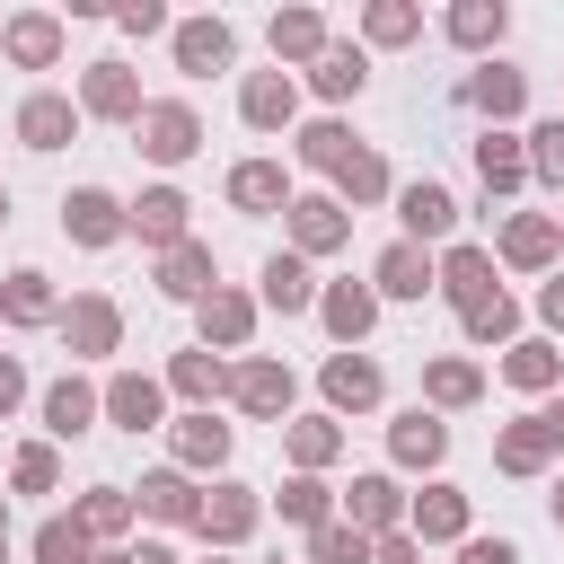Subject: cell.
I'll list each match as a JSON object with an SVG mask.
<instances>
[{"instance_id":"28","label":"cell","mask_w":564,"mask_h":564,"mask_svg":"<svg viewBox=\"0 0 564 564\" xmlns=\"http://www.w3.org/2000/svg\"><path fill=\"white\" fill-rule=\"evenodd\" d=\"M220 194H229V212H247V220H273V212H291V167L282 159H238L229 176H220Z\"/></svg>"},{"instance_id":"52","label":"cell","mask_w":564,"mask_h":564,"mask_svg":"<svg viewBox=\"0 0 564 564\" xmlns=\"http://www.w3.org/2000/svg\"><path fill=\"white\" fill-rule=\"evenodd\" d=\"M26 388H35V379H26V361H18V352H0V423L26 405Z\"/></svg>"},{"instance_id":"53","label":"cell","mask_w":564,"mask_h":564,"mask_svg":"<svg viewBox=\"0 0 564 564\" xmlns=\"http://www.w3.org/2000/svg\"><path fill=\"white\" fill-rule=\"evenodd\" d=\"M370 564H423L414 529H388V538H370Z\"/></svg>"},{"instance_id":"6","label":"cell","mask_w":564,"mask_h":564,"mask_svg":"<svg viewBox=\"0 0 564 564\" xmlns=\"http://www.w3.org/2000/svg\"><path fill=\"white\" fill-rule=\"evenodd\" d=\"M405 529H414L423 555H432V546H467V538H476V494L449 485V476H432V485L405 502Z\"/></svg>"},{"instance_id":"38","label":"cell","mask_w":564,"mask_h":564,"mask_svg":"<svg viewBox=\"0 0 564 564\" xmlns=\"http://www.w3.org/2000/svg\"><path fill=\"white\" fill-rule=\"evenodd\" d=\"M441 35H449L458 53H476V62H494L502 35H511V9H502V0H449V9H441Z\"/></svg>"},{"instance_id":"14","label":"cell","mask_w":564,"mask_h":564,"mask_svg":"<svg viewBox=\"0 0 564 564\" xmlns=\"http://www.w3.org/2000/svg\"><path fill=\"white\" fill-rule=\"evenodd\" d=\"M458 97H467V115H485V132H511V123L529 115V70L494 53V62H476V70H467V88H458Z\"/></svg>"},{"instance_id":"25","label":"cell","mask_w":564,"mask_h":564,"mask_svg":"<svg viewBox=\"0 0 564 564\" xmlns=\"http://www.w3.org/2000/svg\"><path fill=\"white\" fill-rule=\"evenodd\" d=\"M317 291H326V282H317V264H308V256H291V247H273V256L256 264V300H264L273 317H317Z\"/></svg>"},{"instance_id":"19","label":"cell","mask_w":564,"mask_h":564,"mask_svg":"<svg viewBox=\"0 0 564 564\" xmlns=\"http://www.w3.org/2000/svg\"><path fill=\"white\" fill-rule=\"evenodd\" d=\"M150 282H159V300H176V308H203V300L220 291V256H212V238H185V247L150 256Z\"/></svg>"},{"instance_id":"18","label":"cell","mask_w":564,"mask_h":564,"mask_svg":"<svg viewBox=\"0 0 564 564\" xmlns=\"http://www.w3.org/2000/svg\"><path fill=\"white\" fill-rule=\"evenodd\" d=\"M229 449H238V432H229L220 414H176V423H167V467H185V476H203V485L229 476Z\"/></svg>"},{"instance_id":"40","label":"cell","mask_w":564,"mask_h":564,"mask_svg":"<svg viewBox=\"0 0 564 564\" xmlns=\"http://www.w3.org/2000/svg\"><path fill=\"white\" fill-rule=\"evenodd\" d=\"M282 458H291V476H326L335 458H344V423L317 405V414H291L282 423Z\"/></svg>"},{"instance_id":"12","label":"cell","mask_w":564,"mask_h":564,"mask_svg":"<svg viewBox=\"0 0 564 564\" xmlns=\"http://www.w3.org/2000/svg\"><path fill=\"white\" fill-rule=\"evenodd\" d=\"M397 238H414V247H449L458 238V194L441 185V176H405L397 185Z\"/></svg>"},{"instance_id":"58","label":"cell","mask_w":564,"mask_h":564,"mask_svg":"<svg viewBox=\"0 0 564 564\" xmlns=\"http://www.w3.org/2000/svg\"><path fill=\"white\" fill-rule=\"evenodd\" d=\"M546 520H555V529H564V476H555V494H546Z\"/></svg>"},{"instance_id":"15","label":"cell","mask_w":564,"mask_h":564,"mask_svg":"<svg viewBox=\"0 0 564 564\" xmlns=\"http://www.w3.org/2000/svg\"><path fill=\"white\" fill-rule=\"evenodd\" d=\"M282 247L317 264V256L352 247V212H344L335 194H291V212H282Z\"/></svg>"},{"instance_id":"33","label":"cell","mask_w":564,"mask_h":564,"mask_svg":"<svg viewBox=\"0 0 564 564\" xmlns=\"http://www.w3.org/2000/svg\"><path fill=\"white\" fill-rule=\"evenodd\" d=\"M467 159H476V185H485V203H494V212L529 185V141H520V132H476V141H467Z\"/></svg>"},{"instance_id":"63","label":"cell","mask_w":564,"mask_h":564,"mask_svg":"<svg viewBox=\"0 0 564 564\" xmlns=\"http://www.w3.org/2000/svg\"><path fill=\"white\" fill-rule=\"evenodd\" d=\"M0 564H9V538H0Z\"/></svg>"},{"instance_id":"37","label":"cell","mask_w":564,"mask_h":564,"mask_svg":"<svg viewBox=\"0 0 564 564\" xmlns=\"http://www.w3.org/2000/svg\"><path fill=\"white\" fill-rule=\"evenodd\" d=\"M423 405H432V414L485 405V361H476V352H432V361H423Z\"/></svg>"},{"instance_id":"20","label":"cell","mask_w":564,"mask_h":564,"mask_svg":"<svg viewBox=\"0 0 564 564\" xmlns=\"http://www.w3.org/2000/svg\"><path fill=\"white\" fill-rule=\"evenodd\" d=\"M379 308H388V300L370 291V273H361V282L344 273V282H326V291H317V326L335 335V352H361V344H370V326H379Z\"/></svg>"},{"instance_id":"3","label":"cell","mask_w":564,"mask_h":564,"mask_svg":"<svg viewBox=\"0 0 564 564\" xmlns=\"http://www.w3.org/2000/svg\"><path fill=\"white\" fill-rule=\"evenodd\" d=\"M132 150H141L150 167H185V159L203 150V115H194V97H150L141 123H132Z\"/></svg>"},{"instance_id":"8","label":"cell","mask_w":564,"mask_h":564,"mask_svg":"<svg viewBox=\"0 0 564 564\" xmlns=\"http://www.w3.org/2000/svg\"><path fill=\"white\" fill-rule=\"evenodd\" d=\"M53 335L70 344V361H106V352H123V300L115 291H70Z\"/></svg>"},{"instance_id":"9","label":"cell","mask_w":564,"mask_h":564,"mask_svg":"<svg viewBox=\"0 0 564 564\" xmlns=\"http://www.w3.org/2000/svg\"><path fill=\"white\" fill-rule=\"evenodd\" d=\"M441 458H449V414H432L423 397L414 405H397L388 414V467H405V476H441Z\"/></svg>"},{"instance_id":"4","label":"cell","mask_w":564,"mask_h":564,"mask_svg":"<svg viewBox=\"0 0 564 564\" xmlns=\"http://www.w3.org/2000/svg\"><path fill=\"white\" fill-rule=\"evenodd\" d=\"M555 256H564V212H502V229H494V264L502 273H555Z\"/></svg>"},{"instance_id":"26","label":"cell","mask_w":564,"mask_h":564,"mask_svg":"<svg viewBox=\"0 0 564 564\" xmlns=\"http://www.w3.org/2000/svg\"><path fill=\"white\" fill-rule=\"evenodd\" d=\"M300 88H308V97H326V106H352V97L370 88V44H361V35H335V44L300 70Z\"/></svg>"},{"instance_id":"50","label":"cell","mask_w":564,"mask_h":564,"mask_svg":"<svg viewBox=\"0 0 564 564\" xmlns=\"http://www.w3.org/2000/svg\"><path fill=\"white\" fill-rule=\"evenodd\" d=\"M308 564H370V529H352V520H326V529L308 538Z\"/></svg>"},{"instance_id":"60","label":"cell","mask_w":564,"mask_h":564,"mask_svg":"<svg viewBox=\"0 0 564 564\" xmlns=\"http://www.w3.org/2000/svg\"><path fill=\"white\" fill-rule=\"evenodd\" d=\"M0 229H9V185H0Z\"/></svg>"},{"instance_id":"13","label":"cell","mask_w":564,"mask_h":564,"mask_svg":"<svg viewBox=\"0 0 564 564\" xmlns=\"http://www.w3.org/2000/svg\"><path fill=\"white\" fill-rule=\"evenodd\" d=\"M317 397H326V414H335V423H352V414H379V397H388V370H379L370 352H326V361H317Z\"/></svg>"},{"instance_id":"11","label":"cell","mask_w":564,"mask_h":564,"mask_svg":"<svg viewBox=\"0 0 564 564\" xmlns=\"http://www.w3.org/2000/svg\"><path fill=\"white\" fill-rule=\"evenodd\" d=\"M79 123H88V115H79V97H70V88H26L9 132H18V150L53 159V150H70V141H79Z\"/></svg>"},{"instance_id":"32","label":"cell","mask_w":564,"mask_h":564,"mask_svg":"<svg viewBox=\"0 0 564 564\" xmlns=\"http://www.w3.org/2000/svg\"><path fill=\"white\" fill-rule=\"evenodd\" d=\"M0 326H9V335H44V326H62V291H53L44 264H18V273L0 282Z\"/></svg>"},{"instance_id":"30","label":"cell","mask_w":564,"mask_h":564,"mask_svg":"<svg viewBox=\"0 0 564 564\" xmlns=\"http://www.w3.org/2000/svg\"><path fill=\"white\" fill-rule=\"evenodd\" d=\"M159 379H167V397H176L185 414H212V405L229 397V361H220L212 344H185V352H167V370H159Z\"/></svg>"},{"instance_id":"35","label":"cell","mask_w":564,"mask_h":564,"mask_svg":"<svg viewBox=\"0 0 564 564\" xmlns=\"http://www.w3.org/2000/svg\"><path fill=\"white\" fill-rule=\"evenodd\" d=\"M494 370H502V388H520V397H564V344H546V335H520L511 352H494Z\"/></svg>"},{"instance_id":"10","label":"cell","mask_w":564,"mask_h":564,"mask_svg":"<svg viewBox=\"0 0 564 564\" xmlns=\"http://www.w3.org/2000/svg\"><path fill=\"white\" fill-rule=\"evenodd\" d=\"M62 53H70V18H62V9H9V18H0V62H18V70H62Z\"/></svg>"},{"instance_id":"5","label":"cell","mask_w":564,"mask_h":564,"mask_svg":"<svg viewBox=\"0 0 564 564\" xmlns=\"http://www.w3.org/2000/svg\"><path fill=\"white\" fill-rule=\"evenodd\" d=\"M256 529H264V494H256V485H238V476L203 485V520H194V538H203L212 555H238Z\"/></svg>"},{"instance_id":"1","label":"cell","mask_w":564,"mask_h":564,"mask_svg":"<svg viewBox=\"0 0 564 564\" xmlns=\"http://www.w3.org/2000/svg\"><path fill=\"white\" fill-rule=\"evenodd\" d=\"M229 405L282 432V423L300 414V379H291V361H282V352H247V361H229Z\"/></svg>"},{"instance_id":"45","label":"cell","mask_w":564,"mask_h":564,"mask_svg":"<svg viewBox=\"0 0 564 564\" xmlns=\"http://www.w3.org/2000/svg\"><path fill=\"white\" fill-rule=\"evenodd\" d=\"M26 555L35 564H97V538L79 529V511H44L35 538H26Z\"/></svg>"},{"instance_id":"21","label":"cell","mask_w":564,"mask_h":564,"mask_svg":"<svg viewBox=\"0 0 564 564\" xmlns=\"http://www.w3.org/2000/svg\"><path fill=\"white\" fill-rule=\"evenodd\" d=\"M97 388H106V423H115V432H132V441H141V432H167V379H150V370H106Z\"/></svg>"},{"instance_id":"2","label":"cell","mask_w":564,"mask_h":564,"mask_svg":"<svg viewBox=\"0 0 564 564\" xmlns=\"http://www.w3.org/2000/svg\"><path fill=\"white\" fill-rule=\"evenodd\" d=\"M70 97H79V115H88V123H123V132H132V123H141V106H150V97H141V70H132L123 53H97V62L79 70V88H70Z\"/></svg>"},{"instance_id":"34","label":"cell","mask_w":564,"mask_h":564,"mask_svg":"<svg viewBox=\"0 0 564 564\" xmlns=\"http://www.w3.org/2000/svg\"><path fill=\"white\" fill-rule=\"evenodd\" d=\"M494 273H502V264H494V247H476V238H449V247H441V300H449L458 317H467L476 300H494V291H502Z\"/></svg>"},{"instance_id":"43","label":"cell","mask_w":564,"mask_h":564,"mask_svg":"<svg viewBox=\"0 0 564 564\" xmlns=\"http://www.w3.org/2000/svg\"><path fill=\"white\" fill-rule=\"evenodd\" d=\"M494 467H502V476H546V467H555V441H546L538 405H529V414H511V423L494 432Z\"/></svg>"},{"instance_id":"56","label":"cell","mask_w":564,"mask_h":564,"mask_svg":"<svg viewBox=\"0 0 564 564\" xmlns=\"http://www.w3.org/2000/svg\"><path fill=\"white\" fill-rule=\"evenodd\" d=\"M538 423H546V441H555V458H564V397H546V405H538Z\"/></svg>"},{"instance_id":"24","label":"cell","mask_w":564,"mask_h":564,"mask_svg":"<svg viewBox=\"0 0 564 564\" xmlns=\"http://www.w3.org/2000/svg\"><path fill=\"white\" fill-rule=\"evenodd\" d=\"M132 238H141L150 256L185 247V238H194V203H185V185H167V176L141 185V194H132Z\"/></svg>"},{"instance_id":"48","label":"cell","mask_w":564,"mask_h":564,"mask_svg":"<svg viewBox=\"0 0 564 564\" xmlns=\"http://www.w3.org/2000/svg\"><path fill=\"white\" fill-rule=\"evenodd\" d=\"M9 494H62V449L53 441H18L9 449Z\"/></svg>"},{"instance_id":"51","label":"cell","mask_w":564,"mask_h":564,"mask_svg":"<svg viewBox=\"0 0 564 564\" xmlns=\"http://www.w3.org/2000/svg\"><path fill=\"white\" fill-rule=\"evenodd\" d=\"M115 26H123L132 44H150V35H176V18H167L159 0H123V9H115Z\"/></svg>"},{"instance_id":"55","label":"cell","mask_w":564,"mask_h":564,"mask_svg":"<svg viewBox=\"0 0 564 564\" xmlns=\"http://www.w3.org/2000/svg\"><path fill=\"white\" fill-rule=\"evenodd\" d=\"M449 564H520V546H511V538H467Z\"/></svg>"},{"instance_id":"44","label":"cell","mask_w":564,"mask_h":564,"mask_svg":"<svg viewBox=\"0 0 564 564\" xmlns=\"http://www.w3.org/2000/svg\"><path fill=\"white\" fill-rule=\"evenodd\" d=\"M70 511H79V529H88L97 546H123V538H132V520H141L132 485H88V494H79Z\"/></svg>"},{"instance_id":"27","label":"cell","mask_w":564,"mask_h":564,"mask_svg":"<svg viewBox=\"0 0 564 564\" xmlns=\"http://www.w3.org/2000/svg\"><path fill=\"white\" fill-rule=\"evenodd\" d=\"M238 123L247 132H300V79L291 70H247L238 79Z\"/></svg>"},{"instance_id":"41","label":"cell","mask_w":564,"mask_h":564,"mask_svg":"<svg viewBox=\"0 0 564 564\" xmlns=\"http://www.w3.org/2000/svg\"><path fill=\"white\" fill-rule=\"evenodd\" d=\"M273 511H282V529H326V520H344V485H326V476H282V494H264Z\"/></svg>"},{"instance_id":"59","label":"cell","mask_w":564,"mask_h":564,"mask_svg":"<svg viewBox=\"0 0 564 564\" xmlns=\"http://www.w3.org/2000/svg\"><path fill=\"white\" fill-rule=\"evenodd\" d=\"M97 564H132V546H97Z\"/></svg>"},{"instance_id":"61","label":"cell","mask_w":564,"mask_h":564,"mask_svg":"<svg viewBox=\"0 0 564 564\" xmlns=\"http://www.w3.org/2000/svg\"><path fill=\"white\" fill-rule=\"evenodd\" d=\"M0 538H9V494H0Z\"/></svg>"},{"instance_id":"39","label":"cell","mask_w":564,"mask_h":564,"mask_svg":"<svg viewBox=\"0 0 564 564\" xmlns=\"http://www.w3.org/2000/svg\"><path fill=\"white\" fill-rule=\"evenodd\" d=\"M352 150H361V141H352V123H344V115H308V123L291 132V167H308V176H326V185L344 176V159H352Z\"/></svg>"},{"instance_id":"46","label":"cell","mask_w":564,"mask_h":564,"mask_svg":"<svg viewBox=\"0 0 564 564\" xmlns=\"http://www.w3.org/2000/svg\"><path fill=\"white\" fill-rule=\"evenodd\" d=\"M361 44H370V53L423 44V9H414V0H361Z\"/></svg>"},{"instance_id":"47","label":"cell","mask_w":564,"mask_h":564,"mask_svg":"<svg viewBox=\"0 0 564 564\" xmlns=\"http://www.w3.org/2000/svg\"><path fill=\"white\" fill-rule=\"evenodd\" d=\"M458 335H467V344H494V352H511V344H520V300H511V291L476 300V308L458 317Z\"/></svg>"},{"instance_id":"7","label":"cell","mask_w":564,"mask_h":564,"mask_svg":"<svg viewBox=\"0 0 564 564\" xmlns=\"http://www.w3.org/2000/svg\"><path fill=\"white\" fill-rule=\"evenodd\" d=\"M62 238L88 247V256H106V247L132 238V203L106 194V185H70V194H62Z\"/></svg>"},{"instance_id":"57","label":"cell","mask_w":564,"mask_h":564,"mask_svg":"<svg viewBox=\"0 0 564 564\" xmlns=\"http://www.w3.org/2000/svg\"><path fill=\"white\" fill-rule=\"evenodd\" d=\"M132 564H185V555H176L167 538H141V546H132Z\"/></svg>"},{"instance_id":"31","label":"cell","mask_w":564,"mask_h":564,"mask_svg":"<svg viewBox=\"0 0 564 564\" xmlns=\"http://www.w3.org/2000/svg\"><path fill=\"white\" fill-rule=\"evenodd\" d=\"M405 485H397V467H361L352 485H344V520L352 529H370V538H388V529H405Z\"/></svg>"},{"instance_id":"23","label":"cell","mask_w":564,"mask_h":564,"mask_svg":"<svg viewBox=\"0 0 564 564\" xmlns=\"http://www.w3.org/2000/svg\"><path fill=\"white\" fill-rule=\"evenodd\" d=\"M167 53H176V70H185V79H220V70L238 62V26H229V18H212V9H203V18H176Z\"/></svg>"},{"instance_id":"16","label":"cell","mask_w":564,"mask_h":564,"mask_svg":"<svg viewBox=\"0 0 564 564\" xmlns=\"http://www.w3.org/2000/svg\"><path fill=\"white\" fill-rule=\"evenodd\" d=\"M256 326H264V300H256V291H238V282H220V291L194 308V344H212V352H238V361H247Z\"/></svg>"},{"instance_id":"17","label":"cell","mask_w":564,"mask_h":564,"mask_svg":"<svg viewBox=\"0 0 564 564\" xmlns=\"http://www.w3.org/2000/svg\"><path fill=\"white\" fill-rule=\"evenodd\" d=\"M35 414H44V441H53V449H62V441H88V432L106 423V388L79 379V370H62V379L35 397Z\"/></svg>"},{"instance_id":"22","label":"cell","mask_w":564,"mask_h":564,"mask_svg":"<svg viewBox=\"0 0 564 564\" xmlns=\"http://www.w3.org/2000/svg\"><path fill=\"white\" fill-rule=\"evenodd\" d=\"M264 44H273V70H308L326 44H335V26H326V9H308V0H291V9H273L264 18Z\"/></svg>"},{"instance_id":"29","label":"cell","mask_w":564,"mask_h":564,"mask_svg":"<svg viewBox=\"0 0 564 564\" xmlns=\"http://www.w3.org/2000/svg\"><path fill=\"white\" fill-rule=\"evenodd\" d=\"M370 291H379V300H423V291H441V256L414 247V238H388V247L370 256Z\"/></svg>"},{"instance_id":"54","label":"cell","mask_w":564,"mask_h":564,"mask_svg":"<svg viewBox=\"0 0 564 564\" xmlns=\"http://www.w3.org/2000/svg\"><path fill=\"white\" fill-rule=\"evenodd\" d=\"M538 326H546V344L564 335V273H546V282H538Z\"/></svg>"},{"instance_id":"49","label":"cell","mask_w":564,"mask_h":564,"mask_svg":"<svg viewBox=\"0 0 564 564\" xmlns=\"http://www.w3.org/2000/svg\"><path fill=\"white\" fill-rule=\"evenodd\" d=\"M529 185H546V194H564V115H538L529 132Z\"/></svg>"},{"instance_id":"42","label":"cell","mask_w":564,"mask_h":564,"mask_svg":"<svg viewBox=\"0 0 564 564\" xmlns=\"http://www.w3.org/2000/svg\"><path fill=\"white\" fill-rule=\"evenodd\" d=\"M326 194H335V203H344V212H352V220H361V212H370V203H397V167H388V159H379V150H370V141H361V150H352V159H344V176H335V185H326Z\"/></svg>"},{"instance_id":"36","label":"cell","mask_w":564,"mask_h":564,"mask_svg":"<svg viewBox=\"0 0 564 564\" xmlns=\"http://www.w3.org/2000/svg\"><path fill=\"white\" fill-rule=\"evenodd\" d=\"M132 502H141V520H159V529H194V520H203V476L150 467V476L132 485Z\"/></svg>"},{"instance_id":"62","label":"cell","mask_w":564,"mask_h":564,"mask_svg":"<svg viewBox=\"0 0 564 564\" xmlns=\"http://www.w3.org/2000/svg\"><path fill=\"white\" fill-rule=\"evenodd\" d=\"M203 564H238V555H203Z\"/></svg>"}]
</instances>
